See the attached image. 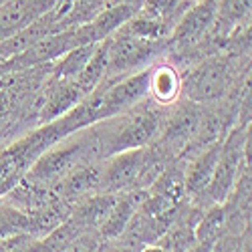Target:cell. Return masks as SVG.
Returning <instances> with one entry per match:
<instances>
[{"label":"cell","mask_w":252,"mask_h":252,"mask_svg":"<svg viewBox=\"0 0 252 252\" xmlns=\"http://www.w3.org/2000/svg\"><path fill=\"white\" fill-rule=\"evenodd\" d=\"M167 107L154 103L145 97L131 109L123 111L111 119L95 123L97 135L101 139L103 156L109 158L119 152L148 148L159 135L163 115Z\"/></svg>","instance_id":"1"},{"label":"cell","mask_w":252,"mask_h":252,"mask_svg":"<svg viewBox=\"0 0 252 252\" xmlns=\"http://www.w3.org/2000/svg\"><path fill=\"white\" fill-rule=\"evenodd\" d=\"M71 131L65 117H59L51 123L38 125L8 148L0 150V196L8 194L14 186H18L29 174L32 163L45 154L51 145L67 137Z\"/></svg>","instance_id":"2"},{"label":"cell","mask_w":252,"mask_h":252,"mask_svg":"<svg viewBox=\"0 0 252 252\" xmlns=\"http://www.w3.org/2000/svg\"><path fill=\"white\" fill-rule=\"evenodd\" d=\"M244 167H250V129L242 125V127L228 129L224 135L212 180L196 202H208L210 206L224 204L236 188Z\"/></svg>","instance_id":"3"},{"label":"cell","mask_w":252,"mask_h":252,"mask_svg":"<svg viewBox=\"0 0 252 252\" xmlns=\"http://www.w3.org/2000/svg\"><path fill=\"white\" fill-rule=\"evenodd\" d=\"M105 47H107V79H119L150 67L154 61H158V55L167 49V40L139 38L119 29L105 38Z\"/></svg>","instance_id":"4"},{"label":"cell","mask_w":252,"mask_h":252,"mask_svg":"<svg viewBox=\"0 0 252 252\" xmlns=\"http://www.w3.org/2000/svg\"><path fill=\"white\" fill-rule=\"evenodd\" d=\"M230 81H232L230 61L220 55L208 57L186 77H182V97L202 107L218 103L230 89Z\"/></svg>","instance_id":"5"},{"label":"cell","mask_w":252,"mask_h":252,"mask_svg":"<svg viewBox=\"0 0 252 252\" xmlns=\"http://www.w3.org/2000/svg\"><path fill=\"white\" fill-rule=\"evenodd\" d=\"M202 117H204L202 105L180 97L174 105H170L165 109L163 123H161V129H159L156 143L161 145L174 159H178L186 152L188 145L194 141L200 129Z\"/></svg>","instance_id":"6"},{"label":"cell","mask_w":252,"mask_h":252,"mask_svg":"<svg viewBox=\"0 0 252 252\" xmlns=\"http://www.w3.org/2000/svg\"><path fill=\"white\" fill-rule=\"evenodd\" d=\"M145 148L119 152L101 161V194H125L139 188V176L143 170Z\"/></svg>","instance_id":"7"},{"label":"cell","mask_w":252,"mask_h":252,"mask_svg":"<svg viewBox=\"0 0 252 252\" xmlns=\"http://www.w3.org/2000/svg\"><path fill=\"white\" fill-rule=\"evenodd\" d=\"M218 14V0H196L190 4L184 14L178 18L170 36H167V49H190L196 47L200 40L212 32Z\"/></svg>","instance_id":"8"},{"label":"cell","mask_w":252,"mask_h":252,"mask_svg":"<svg viewBox=\"0 0 252 252\" xmlns=\"http://www.w3.org/2000/svg\"><path fill=\"white\" fill-rule=\"evenodd\" d=\"M57 0H2L0 2V43L31 27Z\"/></svg>","instance_id":"9"},{"label":"cell","mask_w":252,"mask_h":252,"mask_svg":"<svg viewBox=\"0 0 252 252\" xmlns=\"http://www.w3.org/2000/svg\"><path fill=\"white\" fill-rule=\"evenodd\" d=\"M101 161H91V163H83L75 167L59 184L53 186L55 194L71 206H75L77 202H81L83 198H87L91 194H97L99 182H101Z\"/></svg>","instance_id":"10"},{"label":"cell","mask_w":252,"mask_h":252,"mask_svg":"<svg viewBox=\"0 0 252 252\" xmlns=\"http://www.w3.org/2000/svg\"><path fill=\"white\" fill-rule=\"evenodd\" d=\"M182 97V73L170 61H154L150 65L148 99L170 107Z\"/></svg>","instance_id":"11"},{"label":"cell","mask_w":252,"mask_h":252,"mask_svg":"<svg viewBox=\"0 0 252 252\" xmlns=\"http://www.w3.org/2000/svg\"><path fill=\"white\" fill-rule=\"evenodd\" d=\"M204 210L198 206L186 208L178 214V218L170 224V228L156 240L159 248L165 252H188L198 240H196V226Z\"/></svg>","instance_id":"12"},{"label":"cell","mask_w":252,"mask_h":252,"mask_svg":"<svg viewBox=\"0 0 252 252\" xmlns=\"http://www.w3.org/2000/svg\"><path fill=\"white\" fill-rule=\"evenodd\" d=\"M139 198H141V190L117 194L115 202L109 208V212L105 214L103 222L97 228V232L103 240H115L125 232V228H127L135 208L139 204Z\"/></svg>","instance_id":"13"},{"label":"cell","mask_w":252,"mask_h":252,"mask_svg":"<svg viewBox=\"0 0 252 252\" xmlns=\"http://www.w3.org/2000/svg\"><path fill=\"white\" fill-rule=\"evenodd\" d=\"M99 43L93 45H83V47H75L69 53H65L61 59L55 61L51 77L53 79H65V81H73L89 63V59L93 57L95 49Z\"/></svg>","instance_id":"14"},{"label":"cell","mask_w":252,"mask_h":252,"mask_svg":"<svg viewBox=\"0 0 252 252\" xmlns=\"http://www.w3.org/2000/svg\"><path fill=\"white\" fill-rule=\"evenodd\" d=\"M29 216L6 196H0V240L16 234H29Z\"/></svg>","instance_id":"15"},{"label":"cell","mask_w":252,"mask_h":252,"mask_svg":"<svg viewBox=\"0 0 252 252\" xmlns=\"http://www.w3.org/2000/svg\"><path fill=\"white\" fill-rule=\"evenodd\" d=\"M103 238L99 236L97 230H87V232L79 234L67 248L65 252H101Z\"/></svg>","instance_id":"16"},{"label":"cell","mask_w":252,"mask_h":252,"mask_svg":"<svg viewBox=\"0 0 252 252\" xmlns=\"http://www.w3.org/2000/svg\"><path fill=\"white\" fill-rule=\"evenodd\" d=\"M212 246H214V242H206V240H202V242H196L188 252H210V250H212Z\"/></svg>","instance_id":"17"},{"label":"cell","mask_w":252,"mask_h":252,"mask_svg":"<svg viewBox=\"0 0 252 252\" xmlns=\"http://www.w3.org/2000/svg\"><path fill=\"white\" fill-rule=\"evenodd\" d=\"M139 252H165L163 248H159L158 244H148V246H143Z\"/></svg>","instance_id":"18"},{"label":"cell","mask_w":252,"mask_h":252,"mask_svg":"<svg viewBox=\"0 0 252 252\" xmlns=\"http://www.w3.org/2000/svg\"><path fill=\"white\" fill-rule=\"evenodd\" d=\"M115 2H141V0H107V4H115Z\"/></svg>","instance_id":"19"},{"label":"cell","mask_w":252,"mask_h":252,"mask_svg":"<svg viewBox=\"0 0 252 252\" xmlns=\"http://www.w3.org/2000/svg\"><path fill=\"white\" fill-rule=\"evenodd\" d=\"M0 2H2V0H0Z\"/></svg>","instance_id":"20"}]
</instances>
